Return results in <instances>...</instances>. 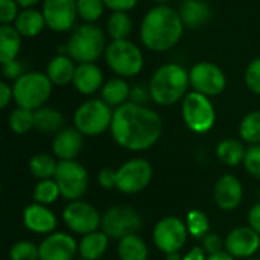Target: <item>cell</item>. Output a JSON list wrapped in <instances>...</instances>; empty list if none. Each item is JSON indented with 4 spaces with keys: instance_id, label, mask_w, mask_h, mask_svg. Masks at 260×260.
Returning a JSON list of instances; mask_svg holds the SVG:
<instances>
[{
    "instance_id": "17",
    "label": "cell",
    "mask_w": 260,
    "mask_h": 260,
    "mask_svg": "<svg viewBox=\"0 0 260 260\" xmlns=\"http://www.w3.org/2000/svg\"><path fill=\"white\" fill-rule=\"evenodd\" d=\"M40 260H75L78 244L69 233H50L38 245Z\"/></svg>"
},
{
    "instance_id": "5",
    "label": "cell",
    "mask_w": 260,
    "mask_h": 260,
    "mask_svg": "<svg viewBox=\"0 0 260 260\" xmlns=\"http://www.w3.org/2000/svg\"><path fill=\"white\" fill-rule=\"evenodd\" d=\"M105 62L110 70L120 78H134L142 73L145 67V56L142 49L126 40H111L104 53Z\"/></svg>"
},
{
    "instance_id": "6",
    "label": "cell",
    "mask_w": 260,
    "mask_h": 260,
    "mask_svg": "<svg viewBox=\"0 0 260 260\" xmlns=\"http://www.w3.org/2000/svg\"><path fill=\"white\" fill-rule=\"evenodd\" d=\"M14 102L17 107L35 111L49 101L53 84L46 72H26L12 84Z\"/></svg>"
},
{
    "instance_id": "55",
    "label": "cell",
    "mask_w": 260,
    "mask_h": 260,
    "mask_svg": "<svg viewBox=\"0 0 260 260\" xmlns=\"http://www.w3.org/2000/svg\"><path fill=\"white\" fill-rule=\"evenodd\" d=\"M78 260H87V259H82V257H81V259H78Z\"/></svg>"
},
{
    "instance_id": "26",
    "label": "cell",
    "mask_w": 260,
    "mask_h": 260,
    "mask_svg": "<svg viewBox=\"0 0 260 260\" xmlns=\"http://www.w3.org/2000/svg\"><path fill=\"white\" fill-rule=\"evenodd\" d=\"M129 94H131V87L126 82V79L120 76L105 81L101 90V99L111 108H117L129 102Z\"/></svg>"
},
{
    "instance_id": "9",
    "label": "cell",
    "mask_w": 260,
    "mask_h": 260,
    "mask_svg": "<svg viewBox=\"0 0 260 260\" xmlns=\"http://www.w3.org/2000/svg\"><path fill=\"white\" fill-rule=\"evenodd\" d=\"M142 216L139 212L126 204L113 206L102 215L101 229L110 239L120 241L122 238L137 235L142 230Z\"/></svg>"
},
{
    "instance_id": "36",
    "label": "cell",
    "mask_w": 260,
    "mask_h": 260,
    "mask_svg": "<svg viewBox=\"0 0 260 260\" xmlns=\"http://www.w3.org/2000/svg\"><path fill=\"white\" fill-rule=\"evenodd\" d=\"M34 201L43 206H49L53 204L59 197H61V190L56 184V181L53 178L50 180H41L35 189H34Z\"/></svg>"
},
{
    "instance_id": "54",
    "label": "cell",
    "mask_w": 260,
    "mask_h": 260,
    "mask_svg": "<svg viewBox=\"0 0 260 260\" xmlns=\"http://www.w3.org/2000/svg\"><path fill=\"white\" fill-rule=\"evenodd\" d=\"M247 260H260V259H254V257H251V259H247Z\"/></svg>"
},
{
    "instance_id": "56",
    "label": "cell",
    "mask_w": 260,
    "mask_h": 260,
    "mask_svg": "<svg viewBox=\"0 0 260 260\" xmlns=\"http://www.w3.org/2000/svg\"><path fill=\"white\" fill-rule=\"evenodd\" d=\"M259 198H260V190H259Z\"/></svg>"
},
{
    "instance_id": "21",
    "label": "cell",
    "mask_w": 260,
    "mask_h": 260,
    "mask_svg": "<svg viewBox=\"0 0 260 260\" xmlns=\"http://www.w3.org/2000/svg\"><path fill=\"white\" fill-rule=\"evenodd\" d=\"M84 134L75 126L62 128L55 134L52 151L59 160H75L84 148Z\"/></svg>"
},
{
    "instance_id": "3",
    "label": "cell",
    "mask_w": 260,
    "mask_h": 260,
    "mask_svg": "<svg viewBox=\"0 0 260 260\" xmlns=\"http://www.w3.org/2000/svg\"><path fill=\"white\" fill-rule=\"evenodd\" d=\"M148 87L154 104L171 107L183 101L187 94L190 87L189 70L178 62L163 64L152 73Z\"/></svg>"
},
{
    "instance_id": "37",
    "label": "cell",
    "mask_w": 260,
    "mask_h": 260,
    "mask_svg": "<svg viewBox=\"0 0 260 260\" xmlns=\"http://www.w3.org/2000/svg\"><path fill=\"white\" fill-rule=\"evenodd\" d=\"M186 227H187L189 235H192L193 238L203 239L210 230V222H209V218L204 212L190 210L186 215Z\"/></svg>"
},
{
    "instance_id": "52",
    "label": "cell",
    "mask_w": 260,
    "mask_h": 260,
    "mask_svg": "<svg viewBox=\"0 0 260 260\" xmlns=\"http://www.w3.org/2000/svg\"><path fill=\"white\" fill-rule=\"evenodd\" d=\"M166 260H183V257H181L180 251H177V253H171V254H166Z\"/></svg>"
},
{
    "instance_id": "35",
    "label": "cell",
    "mask_w": 260,
    "mask_h": 260,
    "mask_svg": "<svg viewBox=\"0 0 260 260\" xmlns=\"http://www.w3.org/2000/svg\"><path fill=\"white\" fill-rule=\"evenodd\" d=\"M76 8L78 18H81L84 23L91 24H96L107 9L104 0H76Z\"/></svg>"
},
{
    "instance_id": "41",
    "label": "cell",
    "mask_w": 260,
    "mask_h": 260,
    "mask_svg": "<svg viewBox=\"0 0 260 260\" xmlns=\"http://www.w3.org/2000/svg\"><path fill=\"white\" fill-rule=\"evenodd\" d=\"M21 8L15 0H0V23L14 24Z\"/></svg>"
},
{
    "instance_id": "12",
    "label": "cell",
    "mask_w": 260,
    "mask_h": 260,
    "mask_svg": "<svg viewBox=\"0 0 260 260\" xmlns=\"http://www.w3.org/2000/svg\"><path fill=\"white\" fill-rule=\"evenodd\" d=\"M190 87L204 96H219L227 87V76L224 70L209 61H200L189 69Z\"/></svg>"
},
{
    "instance_id": "31",
    "label": "cell",
    "mask_w": 260,
    "mask_h": 260,
    "mask_svg": "<svg viewBox=\"0 0 260 260\" xmlns=\"http://www.w3.org/2000/svg\"><path fill=\"white\" fill-rule=\"evenodd\" d=\"M105 26L111 40H126L133 32V18L128 12H111Z\"/></svg>"
},
{
    "instance_id": "4",
    "label": "cell",
    "mask_w": 260,
    "mask_h": 260,
    "mask_svg": "<svg viewBox=\"0 0 260 260\" xmlns=\"http://www.w3.org/2000/svg\"><path fill=\"white\" fill-rule=\"evenodd\" d=\"M107 46V35L98 24L82 23L72 30L66 50L78 64H84L96 62L105 53Z\"/></svg>"
},
{
    "instance_id": "24",
    "label": "cell",
    "mask_w": 260,
    "mask_h": 260,
    "mask_svg": "<svg viewBox=\"0 0 260 260\" xmlns=\"http://www.w3.org/2000/svg\"><path fill=\"white\" fill-rule=\"evenodd\" d=\"M14 27L24 40H30L38 37L47 27V24L41 11H38L37 8H24L17 15Z\"/></svg>"
},
{
    "instance_id": "14",
    "label": "cell",
    "mask_w": 260,
    "mask_h": 260,
    "mask_svg": "<svg viewBox=\"0 0 260 260\" xmlns=\"http://www.w3.org/2000/svg\"><path fill=\"white\" fill-rule=\"evenodd\" d=\"M62 221L76 235H88L99 230L102 216L99 215L98 209L85 201L76 200L69 201V204L62 210Z\"/></svg>"
},
{
    "instance_id": "1",
    "label": "cell",
    "mask_w": 260,
    "mask_h": 260,
    "mask_svg": "<svg viewBox=\"0 0 260 260\" xmlns=\"http://www.w3.org/2000/svg\"><path fill=\"white\" fill-rule=\"evenodd\" d=\"M110 131L120 148L142 152L158 142L163 131V122L155 110L146 105L126 102L114 108Z\"/></svg>"
},
{
    "instance_id": "51",
    "label": "cell",
    "mask_w": 260,
    "mask_h": 260,
    "mask_svg": "<svg viewBox=\"0 0 260 260\" xmlns=\"http://www.w3.org/2000/svg\"><path fill=\"white\" fill-rule=\"evenodd\" d=\"M18 5H20V8L21 9H24V8H35L40 2H43V0H15Z\"/></svg>"
},
{
    "instance_id": "33",
    "label": "cell",
    "mask_w": 260,
    "mask_h": 260,
    "mask_svg": "<svg viewBox=\"0 0 260 260\" xmlns=\"http://www.w3.org/2000/svg\"><path fill=\"white\" fill-rule=\"evenodd\" d=\"M239 137L244 143L260 145V110L250 111L239 123Z\"/></svg>"
},
{
    "instance_id": "40",
    "label": "cell",
    "mask_w": 260,
    "mask_h": 260,
    "mask_svg": "<svg viewBox=\"0 0 260 260\" xmlns=\"http://www.w3.org/2000/svg\"><path fill=\"white\" fill-rule=\"evenodd\" d=\"M244 166L253 178L260 181V145H251L247 148Z\"/></svg>"
},
{
    "instance_id": "23",
    "label": "cell",
    "mask_w": 260,
    "mask_h": 260,
    "mask_svg": "<svg viewBox=\"0 0 260 260\" xmlns=\"http://www.w3.org/2000/svg\"><path fill=\"white\" fill-rule=\"evenodd\" d=\"M184 27L198 29L212 20V8L204 0H183L178 9Z\"/></svg>"
},
{
    "instance_id": "7",
    "label": "cell",
    "mask_w": 260,
    "mask_h": 260,
    "mask_svg": "<svg viewBox=\"0 0 260 260\" xmlns=\"http://www.w3.org/2000/svg\"><path fill=\"white\" fill-rule=\"evenodd\" d=\"M113 113L111 107L102 99H88L76 108L73 123L75 128L87 137L101 136L111 128Z\"/></svg>"
},
{
    "instance_id": "8",
    "label": "cell",
    "mask_w": 260,
    "mask_h": 260,
    "mask_svg": "<svg viewBox=\"0 0 260 260\" xmlns=\"http://www.w3.org/2000/svg\"><path fill=\"white\" fill-rule=\"evenodd\" d=\"M181 116L186 126L195 134L209 133L216 122V111L210 98L193 90L181 102Z\"/></svg>"
},
{
    "instance_id": "16",
    "label": "cell",
    "mask_w": 260,
    "mask_h": 260,
    "mask_svg": "<svg viewBox=\"0 0 260 260\" xmlns=\"http://www.w3.org/2000/svg\"><path fill=\"white\" fill-rule=\"evenodd\" d=\"M259 248L260 235L250 225L233 229L224 241V250L235 259H251Z\"/></svg>"
},
{
    "instance_id": "28",
    "label": "cell",
    "mask_w": 260,
    "mask_h": 260,
    "mask_svg": "<svg viewBox=\"0 0 260 260\" xmlns=\"http://www.w3.org/2000/svg\"><path fill=\"white\" fill-rule=\"evenodd\" d=\"M35 117V129L43 134H56L64 126V116L59 110L53 107H41L34 111Z\"/></svg>"
},
{
    "instance_id": "2",
    "label": "cell",
    "mask_w": 260,
    "mask_h": 260,
    "mask_svg": "<svg viewBox=\"0 0 260 260\" xmlns=\"http://www.w3.org/2000/svg\"><path fill=\"white\" fill-rule=\"evenodd\" d=\"M184 32V23L178 9L169 5H155L140 23L142 44L155 53H163L175 47Z\"/></svg>"
},
{
    "instance_id": "42",
    "label": "cell",
    "mask_w": 260,
    "mask_h": 260,
    "mask_svg": "<svg viewBox=\"0 0 260 260\" xmlns=\"http://www.w3.org/2000/svg\"><path fill=\"white\" fill-rule=\"evenodd\" d=\"M201 247H203V250L207 253V256H212V254H216V253L224 251V241L219 238V235L210 233V232H209V233L201 239Z\"/></svg>"
},
{
    "instance_id": "39",
    "label": "cell",
    "mask_w": 260,
    "mask_h": 260,
    "mask_svg": "<svg viewBox=\"0 0 260 260\" xmlns=\"http://www.w3.org/2000/svg\"><path fill=\"white\" fill-rule=\"evenodd\" d=\"M244 81H245L247 88L253 94L260 96V56L250 61L244 73Z\"/></svg>"
},
{
    "instance_id": "15",
    "label": "cell",
    "mask_w": 260,
    "mask_h": 260,
    "mask_svg": "<svg viewBox=\"0 0 260 260\" xmlns=\"http://www.w3.org/2000/svg\"><path fill=\"white\" fill-rule=\"evenodd\" d=\"M41 12L50 30L62 34L75 29L78 18L76 0H43Z\"/></svg>"
},
{
    "instance_id": "30",
    "label": "cell",
    "mask_w": 260,
    "mask_h": 260,
    "mask_svg": "<svg viewBox=\"0 0 260 260\" xmlns=\"http://www.w3.org/2000/svg\"><path fill=\"white\" fill-rule=\"evenodd\" d=\"M117 254L120 260H148V245L139 235L122 238L117 244Z\"/></svg>"
},
{
    "instance_id": "11",
    "label": "cell",
    "mask_w": 260,
    "mask_h": 260,
    "mask_svg": "<svg viewBox=\"0 0 260 260\" xmlns=\"http://www.w3.org/2000/svg\"><path fill=\"white\" fill-rule=\"evenodd\" d=\"M152 180V166L145 158H131L116 171V189L126 195L145 190Z\"/></svg>"
},
{
    "instance_id": "38",
    "label": "cell",
    "mask_w": 260,
    "mask_h": 260,
    "mask_svg": "<svg viewBox=\"0 0 260 260\" xmlns=\"http://www.w3.org/2000/svg\"><path fill=\"white\" fill-rule=\"evenodd\" d=\"M11 260H40V250L30 241H20L9 250Z\"/></svg>"
},
{
    "instance_id": "20",
    "label": "cell",
    "mask_w": 260,
    "mask_h": 260,
    "mask_svg": "<svg viewBox=\"0 0 260 260\" xmlns=\"http://www.w3.org/2000/svg\"><path fill=\"white\" fill-rule=\"evenodd\" d=\"M73 87L78 93L84 96L96 94L102 90L105 81H104V72L96 62H84L78 64L75 78H73Z\"/></svg>"
},
{
    "instance_id": "43",
    "label": "cell",
    "mask_w": 260,
    "mask_h": 260,
    "mask_svg": "<svg viewBox=\"0 0 260 260\" xmlns=\"http://www.w3.org/2000/svg\"><path fill=\"white\" fill-rule=\"evenodd\" d=\"M151 99L149 87L143 84H137L131 87V94H129V102H134L137 105H146Z\"/></svg>"
},
{
    "instance_id": "19",
    "label": "cell",
    "mask_w": 260,
    "mask_h": 260,
    "mask_svg": "<svg viewBox=\"0 0 260 260\" xmlns=\"http://www.w3.org/2000/svg\"><path fill=\"white\" fill-rule=\"evenodd\" d=\"M23 224L37 235H50L56 229V216L46 206L32 203L23 210Z\"/></svg>"
},
{
    "instance_id": "53",
    "label": "cell",
    "mask_w": 260,
    "mask_h": 260,
    "mask_svg": "<svg viewBox=\"0 0 260 260\" xmlns=\"http://www.w3.org/2000/svg\"><path fill=\"white\" fill-rule=\"evenodd\" d=\"M154 2H155L157 5H166V3H168L169 0H154Z\"/></svg>"
},
{
    "instance_id": "18",
    "label": "cell",
    "mask_w": 260,
    "mask_h": 260,
    "mask_svg": "<svg viewBox=\"0 0 260 260\" xmlns=\"http://www.w3.org/2000/svg\"><path fill=\"white\" fill-rule=\"evenodd\" d=\"M244 198V187L239 178L232 174H225L219 177L213 187V200L215 204L224 210L232 212L239 207Z\"/></svg>"
},
{
    "instance_id": "46",
    "label": "cell",
    "mask_w": 260,
    "mask_h": 260,
    "mask_svg": "<svg viewBox=\"0 0 260 260\" xmlns=\"http://www.w3.org/2000/svg\"><path fill=\"white\" fill-rule=\"evenodd\" d=\"M99 186L105 190L116 189V171L111 168H104L98 175Z\"/></svg>"
},
{
    "instance_id": "32",
    "label": "cell",
    "mask_w": 260,
    "mask_h": 260,
    "mask_svg": "<svg viewBox=\"0 0 260 260\" xmlns=\"http://www.w3.org/2000/svg\"><path fill=\"white\" fill-rule=\"evenodd\" d=\"M58 168V161L49 155V154H35L30 160H29V172L32 174V177H35L37 180H50L55 177Z\"/></svg>"
},
{
    "instance_id": "25",
    "label": "cell",
    "mask_w": 260,
    "mask_h": 260,
    "mask_svg": "<svg viewBox=\"0 0 260 260\" xmlns=\"http://www.w3.org/2000/svg\"><path fill=\"white\" fill-rule=\"evenodd\" d=\"M23 37L14 24H0V64L15 61L21 50Z\"/></svg>"
},
{
    "instance_id": "49",
    "label": "cell",
    "mask_w": 260,
    "mask_h": 260,
    "mask_svg": "<svg viewBox=\"0 0 260 260\" xmlns=\"http://www.w3.org/2000/svg\"><path fill=\"white\" fill-rule=\"evenodd\" d=\"M183 260H207V253L203 250V247H193L190 251H187L184 256H183Z\"/></svg>"
},
{
    "instance_id": "13",
    "label": "cell",
    "mask_w": 260,
    "mask_h": 260,
    "mask_svg": "<svg viewBox=\"0 0 260 260\" xmlns=\"http://www.w3.org/2000/svg\"><path fill=\"white\" fill-rule=\"evenodd\" d=\"M187 236L189 232L186 222L177 216H166L160 219L152 230V241L155 247L165 254L180 251L184 247Z\"/></svg>"
},
{
    "instance_id": "10",
    "label": "cell",
    "mask_w": 260,
    "mask_h": 260,
    "mask_svg": "<svg viewBox=\"0 0 260 260\" xmlns=\"http://www.w3.org/2000/svg\"><path fill=\"white\" fill-rule=\"evenodd\" d=\"M53 180L61 190V197L69 201L81 200L88 187V172L76 160H59Z\"/></svg>"
},
{
    "instance_id": "34",
    "label": "cell",
    "mask_w": 260,
    "mask_h": 260,
    "mask_svg": "<svg viewBox=\"0 0 260 260\" xmlns=\"http://www.w3.org/2000/svg\"><path fill=\"white\" fill-rule=\"evenodd\" d=\"M8 125L9 129L15 134H26L30 129L35 128V117H34V111L17 107L15 110H12L9 113L8 117Z\"/></svg>"
},
{
    "instance_id": "27",
    "label": "cell",
    "mask_w": 260,
    "mask_h": 260,
    "mask_svg": "<svg viewBox=\"0 0 260 260\" xmlns=\"http://www.w3.org/2000/svg\"><path fill=\"white\" fill-rule=\"evenodd\" d=\"M108 241L110 238L102 230H96L93 233L82 236V239L78 244V251L82 259L99 260L108 248Z\"/></svg>"
},
{
    "instance_id": "50",
    "label": "cell",
    "mask_w": 260,
    "mask_h": 260,
    "mask_svg": "<svg viewBox=\"0 0 260 260\" xmlns=\"http://www.w3.org/2000/svg\"><path fill=\"white\" fill-rule=\"evenodd\" d=\"M207 260H236L233 256H230L225 250L221 251V253H216V254H212V256H207Z\"/></svg>"
},
{
    "instance_id": "47",
    "label": "cell",
    "mask_w": 260,
    "mask_h": 260,
    "mask_svg": "<svg viewBox=\"0 0 260 260\" xmlns=\"http://www.w3.org/2000/svg\"><path fill=\"white\" fill-rule=\"evenodd\" d=\"M12 101H14V90H12V85H9L6 81H2V82H0V108L5 110Z\"/></svg>"
},
{
    "instance_id": "29",
    "label": "cell",
    "mask_w": 260,
    "mask_h": 260,
    "mask_svg": "<svg viewBox=\"0 0 260 260\" xmlns=\"http://www.w3.org/2000/svg\"><path fill=\"white\" fill-rule=\"evenodd\" d=\"M247 148L239 139H225L216 146V157L225 166H238L245 160Z\"/></svg>"
},
{
    "instance_id": "45",
    "label": "cell",
    "mask_w": 260,
    "mask_h": 260,
    "mask_svg": "<svg viewBox=\"0 0 260 260\" xmlns=\"http://www.w3.org/2000/svg\"><path fill=\"white\" fill-rule=\"evenodd\" d=\"M104 3L111 12H129L137 6L139 0H104Z\"/></svg>"
},
{
    "instance_id": "44",
    "label": "cell",
    "mask_w": 260,
    "mask_h": 260,
    "mask_svg": "<svg viewBox=\"0 0 260 260\" xmlns=\"http://www.w3.org/2000/svg\"><path fill=\"white\" fill-rule=\"evenodd\" d=\"M2 73L6 79L9 81H17L20 76H23L26 72L21 66V62H18L17 59L15 61H11V62H6V64H2Z\"/></svg>"
},
{
    "instance_id": "22",
    "label": "cell",
    "mask_w": 260,
    "mask_h": 260,
    "mask_svg": "<svg viewBox=\"0 0 260 260\" xmlns=\"http://www.w3.org/2000/svg\"><path fill=\"white\" fill-rule=\"evenodd\" d=\"M76 61L67 53H56L46 67V75L52 81L53 85L66 87L73 82L76 72Z\"/></svg>"
},
{
    "instance_id": "48",
    "label": "cell",
    "mask_w": 260,
    "mask_h": 260,
    "mask_svg": "<svg viewBox=\"0 0 260 260\" xmlns=\"http://www.w3.org/2000/svg\"><path fill=\"white\" fill-rule=\"evenodd\" d=\"M248 225L260 235V203L254 204L248 212Z\"/></svg>"
}]
</instances>
